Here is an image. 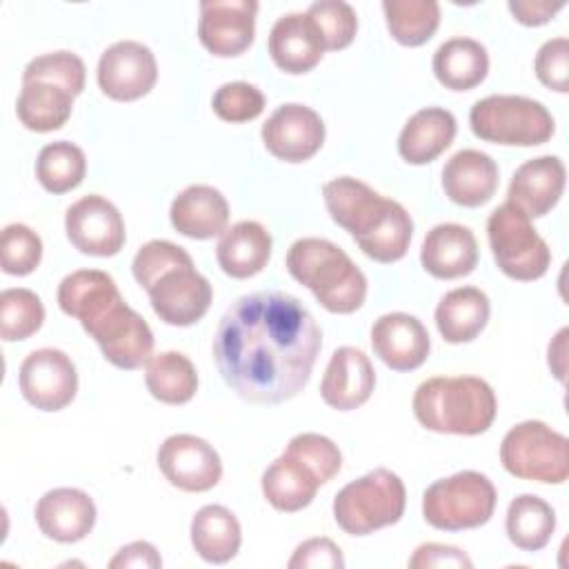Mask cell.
<instances>
[{
  "label": "cell",
  "mask_w": 569,
  "mask_h": 569,
  "mask_svg": "<svg viewBox=\"0 0 569 569\" xmlns=\"http://www.w3.org/2000/svg\"><path fill=\"white\" fill-rule=\"evenodd\" d=\"M320 347L322 331L296 296L256 291L238 298L220 318L213 360L240 398L278 405L307 387Z\"/></svg>",
  "instance_id": "1"
},
{
  "label": "cell",
  "mask_w": 569,
  "mask_h": 569,
  "mask_svg": "<svg viewBox=\"0 0 569 569\" xmlns=\"http://www.w3.org/2000/svg\"><path fill=\"white\" fill-rule=\"evenodd\" d=\"M58 307L80 320L102 356L118 369H140L153 356V333L147 320L120 296L116 280L100 269H78L62 278Z\"/></svg>",
  "instance_id": "2"
},
{
  "label": "cell",
  "mask_w": 569,
  "mask_h": 569,
  "mask_svg": "<svg viewBox=\"0 0 569 569\" xmlns=\"http://www.w3.org/2000/svg\"><path fill=\"white\" fill-rule=\"evenodd\" d=\"M322 198L331 220L349 231L367 258L382 264L405 258L413 220L400 202L382 198L369 184L349 176L329 180L322 187Z\"/></svg>",
  "instance_id": "3"
},
{
  "label": "cell",
  "mask_w": 569,
  "mask_h": 569,
  "mask_svg": "<svg viewBox=\"0 0 569 569\" xmlns=\"http://www.w3.org/2000/svg\"><path fill=\"white\" fill-rule=\"evenodd\" d=\"M131 271L162 322L189 327L209 311L213 289L182 247L169 240H149L136 251Z\"/></svg>",
  "instance_id": "4"
},
{
  "label": "cell",
  "mask_w": 569,
  "mask_h": 569,
  "mask_svg": "<svg viewBox=\"0 0 569 569\" xmlns=\"http://www.w3.org/2000/svg\"><path fill=\"white\" fill-rule=\"evenodd\" d=\"M411 407L416 420L429 431L478 436L493 425L498 400L482 378L436 376L418 385Z\"/></svg>",
  "instance_id": "5"
},
{
  "label": "cell",
  "mask_w": 569,
  "mask_h": 569,
  "mask_svg": "<svg viewBox=\"0 0 569 569\" xmlns=\"http://www.w3.org/2000/svg\"><path fill=\"white\" fill-rule=\"evenodd\" d=\"M287 271L331 313H353L367 298L365 273L331 240H296L287 251Z\"/></svg>",
  "instance_id": "6"
},
{
  "label": "cell",
  "mask_w": 569,
  "mask_h": 569,
  "mask_svg": "<svg viewBox=\"0 0 569 569\" xmlns=\"http://www.w3.org/2000/svg\"><path fill=\"white\" fill-rule=\"evenodd\" d=\"M407 505V491L398 473L378 467L345 485L333 498V518L349 536H367L396 525Z\"/></svg>",
  "instance_id": "7"
},
{
  "label": "cell",
  "mask_w": 569,
  "mask_h": 569,
  "mask_svg": "<svg viewBox=\"0 0 569 569\" xmlns=\"http://www.w3.org/2000/svg\"><path fill=\"white\" fill-rule=\"evenodd\" d=\"M476 138L507 147H536L551 140L556 131L549 109L525 96H487L469 111Z\"/></svg>",
  "instance_id": "8"
},
{
  "label": "cell",
  "mask_w": 569,
  "mask_h": 569,
  "mask_svg": "<svg viewBox=\"0 0 569 569\" xmlns=\"http://www.w3.org/2000/svg\"><path fill=\"white\" fill-rule=\"evenodd\" d=\"M496 487L480 471H458L440 478L422 493V518L440 531L476 529L491 520L496 509Z\"/></svg>",
  "instance_id": "9"
},
{
  "label": "cell",
  "mask_w": 569,
  "mask_h": 569,
  "mask_svg": "<svg viewBox=\"0 0 569 569\" xmlns=\"http://www.w3.org/2000/svg\"><path fill=\"white\" fill-rule=\"evenodd\" d=\"M500 462L520 480L560 485L569 476V442L549 425L525 420L505 433Z\"/></svg>",
  "instance_id": "10"
},
{
  "label": "cell",
  "mask_w": 569,
  "mask_h": 569,
  "mask_svg": "<svg viewBox=\"0 0 569 569\" xmlns=\"http://www.w3.org/2000/svg\"><path fill=\"white\" fill-rule=\"evenodd\" d=\"M487 238L498 269L520 282L538 280L551 264V249L531 220L511 202L496 207L487 220Z\"/></svg>",
  "instance_id": "11"
},
{
  "label": "cell",
  "mask_w": 569,
  "mask_h": 569,
  "mask_svg": "<svg viewBox=\"0 0 569 569\" xmlns=\"http://www.w3.org/2000/svg\"><path fill=\"white\" fill-rule=\"evenodd\" d=\"M18 385L29 405L40 411L64 409L78 391V373L71 358L53 347L31 351L18 373Z\"/></svg>",
  "instance_id": "12"
},
{
  "label": "cell",
  "mask_w": 569,
  "mask_h": 569,
  "mask_svg": "<svg viewBox=\"0 0 569 569\" xmlns=\"http://www.w3.org/2000/svg\"><path fill=\"white\" fill-rule=\"evenodd\" d=\"M158 80L153 51L136 40H120L104 49L98 60V87L118 102H131L147 96Z\"/></svg>",
  "instance_id": "13"
},
{
  "label": "cell",
  "mask_w": 569,
  "mask_h": 569,
  "mask_svg": "<svg viewBox=\"0 0 569 569\" xmlns=\"http://www.w3.org/2000/svg\"><path fill=\"white\" fill-rule=\"evenodd\" d=\"M69 242L87 256H116L127 238L124 220L113 202L91 193L76 200L64 213Z\"/></svg>",
  "instance_id": "14"
},
{
  "label": "cell",
  "mask_w": 569,
  "mask_h": 569,
  "mask_svg": "<svg viewBox=\"0 0 569 569\" xmlns=\"http://www.w3.org/2000/svg\"><path fill=\"white\" fill-rule=\"evenodd\" d=\"M260 136L273 158L282 162H305L320 151L325 122L311 107L287 102L267 118Z\"/></svg>",
  "instance_id": "15"
},
{
  "label": "cell",
  "mask_w": 569,
  "mask_h": 569,
  "mask_svg": "<svg viewBox=\"0 0 569 569\" xmlns=\"http://www.w3.org/2000/svg\"><path fill=\"white\" fill-rule=\"evenodd\" d=\"M256 0H204L200 2L198 38L202 47L218 56L231 58L244 53L256 36Z\"/></svg>",
  "instance_id": "16"
},
{
  "label": "cell",
  "mask_w": 569,
  "mask_h": 569,
  "mask_svg": "<svg viewBox=\"0 0 569 569\" xmlns=\"http://www.w3.org/2000/svg\"><path fill=\"white\" fill-rule=\"evenodd\" d=\"M162 476L182 491H209L220 482L222 462L218 451L191 433H173L158 449Z\"/></svg>",
  "instance_id": "17"
},
{
  "label": "cell",
  "mask_w": 569,
  "mask_h": 569,
  "mask_svg": "<svg viewBox=\"0 0 569 569\" xmlns=\"http://www.w3.org/2000/svg\"><path fill=\"white\" fill-rule=\"evenodd\" d=\"M373 353L393 371H413L431 349L427 327L411 313L393 311L380 316L371 327Z\"/></svg>",
  "instance_id": "18"
},
{
  "label": "cell",
  "mask_w": 569,
  "mask_h": 569,
  "mask_svg": "<svg viewBox=\"0 0 569 569\" xmlns=\"http://www.w3.org/2000/svg\"><path fill=\"white\" fill-rule=\"evenodd\" d=\"M376 387V369L369 356L356 347H340L333 351L320 382L325 405L338 411L362 407Z\"/></svg>",
  "instance_id": "19"
},
{
  "label": "cell",
  "mask_w": 569,
  "mask_h": 569,
  "mask_svg": "<svg viewBox=\"0 0 569 569\" xmlns=\"http://www.w3.org/2000/svg\"><path fill=\"white\" fill-rule=\"evenodd\" d=\"M96 516L91 496L76 487L51 489L36 505L40 531L56 542H78L87 538L96 525Z\"/></svg>",
  "instance_id": "20"
},
{
  "label": "cell",
  "mask_w": 569,
  "mask_h": 569,
  "mask_svg": "<svg viewBox=\"0 0 569 569\" xmlns=\"http://www.w3.org/2000/svg\"><path fill=\"white\" fill-rule=\"evenodd\" d=\"M567 169L558 156H540L522 162L511 182L509 200L527 218H540L549 213L565 191Z\"/></svg>",
  "instance_id": "21"
},
{
  "label": "cell",
  "mask_w": 569,
  "mask_h": 569,
  "mask_svg": "<svg viewBox=\"0 0 569 569\" xmlns=\"http://www.w3.org/2000/svg\"><path fill=\"white\" fill-rule=\"evenodd\" d=\"M422 269L440 280L469 276L478 264V242L469 227L456 222L436 224L427 231L420 249Z\"/></svg>",
  "instance_id": "22"
},
{
  "label": "cell",
  "mask_w": 569,
  "mask_h": 569,
  "mask_svg": "<svg viewBox=\"0 0 569 569\" xmlns=\"http://www.w3.org/2000/svg\"><path fill=\"white\" fill-rule=\"evenodd\" d=\"M325 42L307 13L278 18L269 33V56L284 73H307L325 56Z\"/></svg>",
  "instance_id": "23"
},
{
  "label": "cell",
  "mask_w": 569,
  "mask_h": 569,
  "mask_svg": "<svg viewBox=\"0 0 569 569\" xmlns=\"http://www.w3.org/2000/svg\"><path fill=\"white\" fill-rule=\"evenodd\" d=\"M442 189L460 207H482L498 189V164L485 151L462 149L442 167Z\"/></svg>",
  "instance_id": "24"
},
{
  "label": "cell",
  "mask_w": 569,
  "mask_h": 569,
  "mask_svg": "<svg viewBox=\"0 0 569 569\" xmlns=\"http://www.w3.org/2000/svg\"><path fill=\"white\" fill-rule=\"evenodd\" d=\"M169 218L178 233L193 240H209L227 231L229 202L209 184H191L173 198Z\"/></svg>",
  "instance_id": "25"
},
{
  "label": "cell",
  "mask_w": 569,
  "mask_h": 569,
  "mask_svg": "<svg viewBox=\"0 0 569 569\" xmlns=\"http://www.w3.org/2000/svg\"><path fill=\"white\" fill-rule=\"evenodd\" d=\"M456 118L442 107H425L416 111L398 136V153L409 164H427L436 160L456 138Z\"/></svg>",
  "instance_id": "26"
},
{
  "label": "cell",
  "mask_w": 569,
  "mask_h": 569,
  "mask_svg": "<svg viewBox=\"0 0 569 569\" xmlns=\"http://www.w3.org/2000/svg\"><path fill=\"white\" fill-rule=\"evenodd\" d=\"M216 258L220 269L238 280L260 273L271 258V236L256 220L231 224L218 240Z\"/></svg>",
  "instance_id": "27"
},
{
  "label": "cell",
  "mask_w": 569,
  "mask_h": 569,
  "mask_svg": "<svg viewBox=\"0 0 569 569\" xmlns=\"http://www.w3.org/2000/svg\"><path fill=\"white\" fill-rule=\"evenodd\" d=\"M491 305L478 287H458L447 291L436 307V327L445 342H471L487 327Z\"/></svg>",
  "instance_id": "28"
},
{
  "label": "cell",
  "mask_w": 569,
  "mask_h": 569,
  "mask_svg": "<svg viewBox=\"0 0 569 569\" xmlns=\"http://www.w3.org/2000/svg\"><path fill=\"white\" fill-rule=\"evenodd\" d=\"M431 69L442 87L469 91L487 78L489 53L485 44L473 38H451L436 49Z\"/></svg>",
  "instance_id": "29"
},
{
  "label": "cell",
  "mask_w": 569,
  "mask_h": 569,
  "mask_svg": "<svg viewBox=\"0 0 569 569\" xmlns=\"http://www.w3.org/2000/svg\"><path fill=\"white\" fill-rule=\"evenodd\" d=\"M320 482L298 458L282 453L262 473V493L267 502L284 513L300 511L311 505Z\"/></svg>",
  "instance_id": "30"
},
{
  "label": "cell",
  "mask_w": 569,
  "mask_h": 569,
  "mask_svg": "<svg viewBox=\"0 0 569 569\" xmlns=\"http://www.w3.org/2000/svg\"><path fill=\"white\" fill-rule=\"evenodd\" d=\"M242 542L240 522L231 509L222 505H204L191 520V545L196 553L213 565L236 558Z\"/></svg>",
  "instance_id": "31"
},
{
  "label": "cell",
  "mask_w": 569,
  "mask_h": 569,
  "mask_svg": "<svg viewBox=\"0 0 569 569\" xmlns=\"http://www.w3.org/2000/svg\"><path fill=\"white\" fill-rule=\"evenodd\" d=\"M73 109V96L53 82H22L16 113L18 120L29 129L38 133L56 131L71 118Z\"/></svg>",
  "instance_id": "32"
},
{
  "label": "cell",
  "mask_w": 569,
  "mask_h": 569,
  "mask_svg": "<svg viewBox=\"0 0 569 569\" xmlns=\"http://www.w3.org/2000/svg\"><path fill=\"white\" fill-rule=\"evenodd\" d=\"M505 529L518 549L540 551L556 531V511L540 496L522 493L509 502Z\"/></svg>",
  "instance_id": "33"
},
{
  "label": "cell",
  "mask_w": 569,
  "mask_h": 569,
  "mask_svg": "<svg viewBox=\"0 0 569 569\" xmlns=\"http://www.w3.org/2000/svg\"><path fill=\"white\" fill-rule=\"evenodd\" d=\"M149 393L164 405H184L198 391V371L180 351H162L151 356L144 371Z\"/></svg>",
  "instance_id": "34"
},
{
  "label": "cell",
  "mask_w": 569,
  "mask_h": 569,
  "mask_svg": "<svg viewBox=\"0 0 569 569\" xmlns=\"http://www.w3.org/2000/svg\"><path fill=\"white\" fill-rule=\"evenodd\" d=\"M387 29L405 47H420L440 24V4L436 0H385Z\"/></svg>",
  "instance_id": "35"
},
{
  "label": "cell",
  "mask_w": 569,
  "mask_h": 569,
  "mask_svg": "<svg viewBox=\"0 0 569 569\" xmlns=\"http://www.w3.org/2000/svg\"><path fill=\"white\" fill-rule=\"evenodd\" d=\"M84 151L69 140L49 142L38 153L36 178L49 193H67L76 189L84 180Z\"/></svg>",
  "instance_id": "36"
},
{
  "label": "cell",
  "mask_w": 569,
  "mask_h": 569,
  "mask_svg": "<svg viewBox=\"0 0 569 569\" xmlns=\"http://www.w3.org/2000/svg\"><path fill=\"white\" fill-rule=\"evenodd\" d=\"M44 322V307L36 291L11 287L0 293V336L7 342L27 340Z\"/></svg>",
  "instance_id": "37"
},
{
  "label": "cell",
  "mask_w": 569,
  "mask_h": 569,
  "mask_svg": "<svg viewBox=\"0 0 569 569\" xmlns=\"http://www.w3.org/2000/svg\"><path fill=\"white\" fill-rule=\"evenodd\" d=\"M307 16L316 24L327 51H340L353 42L358 16L349 2L320 0L307 9Z\"/></svg>",
  "instance_id": "38"
},
{
  "label": "cell",
  "mask_w": 569,
  "mask_h": 569,
  "mask_svg": "<svg viewBox=\"0 0 569 569\" xmlns=\"http://www.w3.org/2000/svg\"><path fill=\"white\" fill-rule=\"evenodd\" d=\"M84 78H87L84 62L71 51H53V53L38 56L22 71V82H33V80L53 82L64 87L73 98L82 93Z\"/></svg>",
  "instance_id": "39"
},
{
  "label": "cell",
  "mask_w": 569,
  "mask_h": 569,
  "mask_svg": "<svg viewBox=\"0 0 569 569\" xmlns=\"http://www.w3.org/2000/svg\"><path fill=\"white\" fill-rule=\"evenodd\" d=\"M42 260V240L27 224H7L0 238V264L9 276H29Z\"/></svg>",
  "instance_id": "40"
},
{
  "label": "cell",
  "mask_w": 569,
  "mask_h": 569,
  "mask_svg": "<svg viewBox=\"0 0 569 569\" xmlns=\"http://www.w3.org/2000/svg\"><path fill=\"white\" fill-rule=\"evenodd\" d=\"M284 453L298 458L316 476L320 485L329 482L342 467L340 449L333 440L320 433H298L289 440Z\"/></svg>",
  "instance_id": "41"
},
{
  "label": "cell",
  "mask_w": 569,
  "mask_h": 569,
  "mask_svg": "<svg viewBox=\"0 0 569 569\" xmlns=\"http://www.w3.org/2000/svg\"><path fill=\"white\" fill-rule=\"evenodd\" d=\"M213 113L224 122H249L256 120L264 109V93L242 80L224 82L211 98Z\"/></svg>",
  "instance_id": "42"
},
{
  "label": "cell",
  "mask_w": 569,
  "mask_h": 569,
  "mask_svg": "<svg viewBox=\"0 0 569 569\" xmlns=\"http://www.w3.org/2000/svg\"><path fill=\"white\" fill-rule=\"evenodd\" d=\"M538 80L558 93L569 91V40L567 38H553L547 40L533 62Z\"/></svg>",
  "instance_id": "43"
},
{
  "label": "cell",
  "mask_w": 569,
  "mask_h": 569,
  "mask_svg": "<svg viewBox=\"0 0 569 569\" xmlns=\"http://www.w3.org/2000/svg\"><path fill=\"white\" fill-rule=\"evenodd\" d=\"M289 569H342L340 547L329 538H309L300 542L287 562Z\"/></svg>",
  "instance_id": "44"
},
{
  "label": "cell",
  "mask_w": 569,
  "mask_h": 569,
  "mask_svg": "<svg viewBox=\"0 0 569 569\" xmlns=\"http://www.w3.org/2000/svg\"><path fill=\"white\" fill-rule=\"evenodd\" d=\"M411 569H429V567H465L471 569L473 562L471 558L451 545H440V542H427L420 545L413 556L409 558Z\"/></svg>",
  "instance_id": "45"
},
{
  "label": "cell",
  "mask_w": 569,
  "mask_h": 569,
  "mask_svg": "<svg viewBox=\"0 0 569 569\" xmlns=\"http://www.w3.org/2000/svg\"><path fill=\"white\" fill-rule=\"evenodd\" d=\"M109 567L111 569H127V567L158 569V567H162V558L151 542L136 540V542H129L122 549H118V553L109 560Z\"/></svg>",
  "instance_id": "46"
},
{
  "label": "cell",
  "mask_w": 569,
  "mask_h": 569,
  "mask_svg": "<svg viewBox=\"0 0 569 569\" xmlns=\"http://www.w3.org/2000/svg\"><path fill=\"white\" fill-rule=\"evenodd\" d=\"M562 7L565 2H549V0H511L509 2V11L525 27L547 24Z\"/></svg>",
  "instance_id": "47"
},
{
  "label": "cell",
  "mask_w": 569,
  "mask_h": 569,
  "mask_svg": "<svg viewBox=\"0 0 569 569\" xmlns=\"http://www.w3.org/2000/svg\"><path fill=\"white\" fill-rule=\"evenodd\" d=\"M567 329H560L553 342H549V367L553 376L562 382L565 380V351H567Z\"/></svg>",
  "instance_id": "48"
}]
</instances>
